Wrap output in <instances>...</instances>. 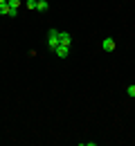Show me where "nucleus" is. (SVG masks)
<instances>
[{
  "mask_svg": "<svg viewBox=\"0 0 135 146\" xmlns=\"http://www.w3.org/2000/svg\"><path fill=\"white\" fill-rule=\"evenodd\" d=\"M57 45H59V29H50L47 32V47L54 50Z\"/></svg>",
  "mask_w": 135,
  "mask_h": 146,
  "instance_id": "nucleus-1",
  "label": "nucleus"
},
{
  "mask_svg": "<svg viewBox=\"0 0 135 146\" xmlns=\"http://www.w3.org/2000/svg\"><path fill=\"white\" fill-rule=\"evenodd\" d=\"M59 45H65V47H70V45H72V36H70L68 32H59Z\"/></svg>",
  "mask_w": 135,
  "mask_h": 146,
  "instance_id": "nucleus-2",
  "label": "nucleus"
},
{
  "mask_svg": "<svg viewBox=\"0 0 135 146\" xmlns=\"http://www.w3.org/2000/svg\"><path fill=\"white\" fill-rule=\"evenodd\" d=\"M54 52H57L59 58H68V54H70V47H65V45H57V47H54Z\"/></svg>",
  "mask_w": 135,
  "mask_h": 146,
  "instance_id": "nucleus-3",
  "label": "nucleus"
},
{
  "mask_svg": "<svg viewBox=\"0 0 135 146\" xmlns=\"http://www.w3.org/2000/svg\"><path fill=\"white\" fill-rule=\"evenodd\" d=\"M101 47H104L106 52H113V50H115V40H113V38H104V43H101Z\"/></svg>",
  "mask_w": 135,
  "mask_h": 146,
  "instance_id": "nucleus-4",
  "label": "nucleus"
},
{
  "mask_svg": "<svg viewBox=\"0 0 135 146\" xmlns=\"http://www.w3.org/2000/svg\"><path fill=\"white\" fill-rule=\"evenodd\" d=\"M9 11H11L9 5L7 2H0V16H9Z\"/></svg>",
  "mask_w": 135,
  "mask_h": 146,
  "instance_id": "nucleus-5",
  "label": "nucleus"
},
{
  "mask_svg": "<svg viewBox=\"0 0 135 146\" xmlns=\"http://www.w3.org/2000/svg\"><path fill=\"white\" fill-rule=\"evenodd\" d=\"M36 5H39V0H25V7H27L29 11H34V9H36Z\"/></svg>",
  "mask_w": 135,
  "mask_h": 146,
  "instance_id": "nucleus-6",
  "label": "nucleus"
},
{
  "mask_svg": "<svg viewBox=\"0 0 135 146\" xmlns=\"http://www.w3.org/2000/svg\"><path fill=\"white\" fill-rule=\"evenodd\" d=\"M7 5H9V9H18L23 5V0H7Z\"/></svg>",
  "mask_w": 135,
  "mask_h": 146,
  "instance_id": "nucleus-7",
  "label": "nucleus"
},
{
  "mask_svg": "<svg viewBox=\"0 0 135 146\" xmlns=\"http://www.w3.org/2000/svg\"><path fill=\"white\" fill-rule=\"evenodd\" d=\"M47 7H50V5H47V0H39V5H36V9H39V11H47Z\"/></svg>",
  "mask_w": 135,
  "mask_h": 146,
  "instance_id": "nucleus-8",
  "label": "nucleus"
},
{
  "mask_svg": "<svg viewBox=\"0 0 135 146\" xmlns=\"http://www.w3.org/2000/svg\"><path fill=\"white\" fill-rule=\"evenodd\" d=\"M126 92H128V97H135V83H133V86H128Z\"/></svg>",
  "mask_w": 135,
  "mask_h": 146,
  "instance_id": "nucleus-9",
  "label": "nucleus"
},
{
  "mask_svg": "<svg viewBox=\"0 0 135 146\" xmlns=\"http://www.w3.org/2000/svg\"><path fill=\"white\" fill-rule=\"evenodd\" d=\"M0 2H7V0H0Z\"/></svg>",
  "mask_w": 135,
  "mask_h": 146,
  "instance_id": "nucleus-10",
  "label": "nucleus"
}]
</instances>
